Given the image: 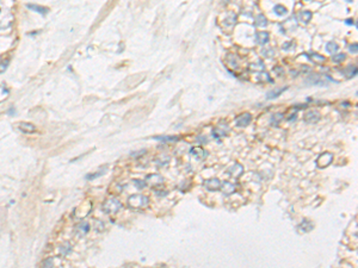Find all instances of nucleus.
I'll use <instances>...</instances> for the list:
<instances>
[{
	"mask_svg": "<svg viewBox=\"0 0 358 268\" xmlns=\"http://www.w3.org/2000/svg\"><path fill=\"white\" fill-rule=\"evenodd\" d=\"M345 57H346V55H345V54H338V55H334V56H333V61H334V62H337V63H339V62L344 61Z\"/></svg>",
	"mask_w": 358,
	"mask_h": 268,
	"instance_id": "obj_29",
	"label": "nucleus"
},
{
	"mask_svg": "<svg viewBox=\"0 0 358 268\" xmlns=\"http://www.w3.org/2000/svg\"><path fill=\"white\" fill-rule=\"evenodd\" d=\"M257 78H258V79H257L258 81H270V82H272V80H270V79H269V78H270V76H269V74H266V73L259 74Z\"/></svg>",
	"mask_w": 358,
	"mask_h": 268,
	"instance_id": "obj_28",
	"label": "nucleus"
},
{
	"mask_svg": "<svg viewBox=\"0 0 358 268\" xmlns=\"http://www.w3.org/2000/svg\"><path fill=\"white\" fill-rule=\"evenodd\" d=\"M145 182H147L148 185L153 186V187H156V186H159V185H162L164 178L159 174H152V175H148V176L146 178V181H145Z\"/></svg>",
	"mask_w": 358,
	"mask_h": 268,
	"instance_id": "obj_5",
	"label": "nucleus"
},
{
	"mask_svg": "<svg viewBox=\"0 0 358 268\" xmlns=\"http://www.w3.org/2000/svg\"><path fill=\"white\" fill-rule=\"evenodd\" d=\"M275 12H276L278 16H284V14L288 13V10H287V7H284L283 5H277V6H275Z\"/></svg>",
	"mask_w": 358,
	"mask_h": 268,
	"instance_id": "obj_24",
	"label": "nucleus"
},
{
	"mask_svg": "<svg viewBox=\"0 0 358 268\" xmlns=\"http://www.w3.org/2000/svg\"><path fill=\"white\" fill-rule=\"evenodd\" d=\"M243 166L239 165V163H235L234 166H232V167L228 169V174H229L230 176H233V178H239L240 175L243 174Z\"/></svg>",
	"mask_w": 358,
	"mask_h": 268,
	"instance_id": "obj_9",
	"label": "nucleus"
},
{
	"mask_svg": "<svg viewBox=\"0 0 358 268\" xmlns=\"http://www.w3.org/2000/svg\"><path fill=\"white\" fill-rule=\"evenodd\" d=\"M88 230H90V224H88L87 222H81V223L78 224V227H76V232L80 235V236L86 235L88 232Z\"/></svg>",
	"mask_w": 358,
	"mask_h": 268,
	"instance_id": "obj_11",
	"label": "nucleus"
},
{
	"mask_svg": "<svg viewBox=\"0 0 358 268\" xmlns=\"http://www.w3.org/2000/svg\"><path fill=\"white\" fill-rule=\"evenodd\" d=\"M332 160H333V155H332L331 153H324V154H321L318 157V160H316V166H318L319 168L327 167V166L332 162Z\"/></svg>",
	"mask_w": 358,
	"mask_h": 268,
	"instance_id": "obj_3",
	"label": "nucleus"
},
{
	"mask_svg": "<svg viewBox=\"0 0 358 268\" xmlns=\"http://www.w3.org/2000/svg\"><path fill=\"white\" fill-rule=\"evenodd\" d=\"M309 57H311V60L314 61L315 63H324L325 62V57L321 56V55H319V54H311Z\"/></svg>",
	"mask_w": 358,
	"mask_h": 268,
	"instance_id": "obj_22",
	"label": "nucleus"
},
{
	"mask_svg": "<svg viewBox=\"0 0 358 268\" xmlns=\"http://www.w3.org/2000/svg\"><path fill=\"white\" fill-rule=\"evenodd\" d=\"M121 206H122V204L117 200L116 198H110V199H108V200L103 204V210H104L105 213L111 214V213H116V212L121 208Z\"/></svg>",
	"mask_w": 358,
	"mask_h": 268,
	"instance_id": "obj_2",
	"label": "nucleus"
},
{
	"mask_svg": "<svg viewBox=\"0 0 358 268\" xmlns=\"http://www.w3.org/2000/svg\"><path fill=\"white\" fill-rule=\"evenodd\" d=\"M59 251H60L62 255H67L69 251H71V246L68 244V243H66L63 247H61L60 249H59Z\"/></svg>",
	"mask_w": 358,
	"mask_h": 268,
	"instance_id": "obj_26",
	"label": "nucleus"
},
{
	"mask_svg": "<svg viewBox=\"0 0 358 268\" xmlns=\"http://www.w3.org/2000/svg\"><path fill=\"white\" fill-rule=\"evenodd\" d=\"M53 266H54V260L51 257H48L46 260H43L41 268H53Z\"/></svg>",
	"mask_w": 358,
	"mask_h": 268,
	"instance_id": "obj_23",
	"label": "nucleus"
},
{
	"mask_svg": "<svg viewBox=\"0 0 358 268\" xmlns=\"http://www.w3.org/2000/svg\"><path fill=\"white\" fill-rule=\"evenodd\" d=\"M7 63H8V60H5V62H4V63H1V65H0V67H1V69H0V72H4V70L6 69Z\"/></svg>",
	"mask_w": 358,
	"mask_h": 268,
	"instance_id": "obj_32",
	"label": "nucleus"
},
{
	"mask_svg": "<svg viewBox=\"0 0 358 268\" xmlns=\"http://www.w3.org/2000/svg\"><path fill=\"white\" fill-rule=\"evenodd\" d=\"M287 89H288L287 86H284V87L282 88H278V89H272V91H270V92L267 93L266 98H267V99H275V98L279 97V95L283 93L284 91H287Z\"/></svg>",
	"mask_w": 358,
	"mask_h": 268,
	"instance_id": "obj_12",
	"label": "nucleus"
},
{
	"mask_svg": "<svg viewBox=\"0 0 358 268\" xmlns=\"http://www.w3.org/2000/svg\"><path fill=\"white\" fill-rule=\"evenodd\" d=\"M204 185H205V187L208 188L209 191H217V189L221 188L222 182L218 180V179H216V178H213V179H210V180L205 181Z\"/></svg>",
	"mask_w": 358,
	"mask_h": 268,
	"instance_id": "obj_8",
	"label": "nucleus"
},
{
	"mask_svg": "<svg viewBox=\"0 0 358 268\" xmlns=\"http://www.w3.org/2000/svg\"><path fill=\"white\" fill-rule=\"evenodd\" d=\"M256 24L260 27H265L266 25H267V19H266V17H265L264 14H259V16L257 17V20H256Z\"/></svg>",
	"mask_w": 358,
	"mask_h": 268,
	"instance_id": "obj_20",
	"label": "nucleus"
},
{
	"mask_svg": "<svg viewBox=\"0 0 358 268\" xmlns=\"http://www.w3.org/2000/svg\"><path fill=\"white\" fill-rule=\"evenodd\" d=\"M221 189H222V192L224 194H230V193H233L235 191V186L233 184H230V182H223L221 185Z\"/></svg>",
	"mask_w": 358,
	"mask_h": 268,
	"instance_id": "obj_13",
	"label": "nucleus"
},
{
	"mask_svg": "<svg viewBox=\"0 0 358 268\" xmlns=\"http://www.w3.org/2000/svg\"><path fill=\"white\" fill-rule=\"evenodd\" d=\"M154 140L164 142H176L179 140V137H177V136H156V137H154Z\"/></svg>",
	"mask_w": 358,
	"mask_h": 268,
	"instance_id": "obj_18",
	"label": "nucleus"
},
{
	"mask_svg": "<svg viewBox=\"0 0 358 268\" xmlns=\"http://www.w3.org/2000/svg\"><path fill=\"white\" fill-rule=\"evenodd\" d=\"M149 203V199L146 195L142 194H134L131 197H129L128 199V205L131 208H147Z\"/></svg>",
	"mask_w": 358,
	"mask_h": 268,
	"instance_id": "obj_1",
	"label": "nucleus"
},
{
	"mask_svg": "<svg viewBox=\"0 0 358 268\" xmlns=\"http://www.w3.org/2000/svg\"><path fill=\"white\" fill-rule=\"evenodd\" d=\"M346 24H349V25H352V24H353V19H346Z\"/></svg>",
	"mask_w": 358,
	"mask_h": 268,
	"instance_id": "obj_33",
	"label": "nucleus"
},
{
	"mask_svg": "<svg viewBox=\"0 0 358 268\" xmlns=\"http://www.w3.org/2000/svg\"><path fill=\"white\" fill-rule=\"evenodd\" d=\"M338 49H339L338 44L334 43V42H328V43L326 44V50L330 54H336L338 51Z\"/></svg>",
	"mask_w": 358,
	"mask_h": 268,
	"instance_id": "obj_19",
	"label": "nucleus"
},
{
	"mask_svg": "<svg viewBox=\"0 0 358 268\" xmlns=\"http://www.w3.org/2000/svg\"><path fill=\"white\" fill-rule=\"evenodd\" d=\"M350 51L351 53H357V43H355V44H351L350 45Z\"/></svg>",
	"mask_w": 358,
	"mask_h": 268,
	"instance_id": "obj_31",
	"label": "nucleus"
},
{
	"mask_svg": "<svg viewBox=\"0 0 358 268\" xmlns=\"http://www.w3.org/2000/svg\"><path fill=\"white\" fill-rule=\"evenodd\" d=\"M283 119V114L282 113H277V114H273L272 116V124L273 125H278L279 124V122Z\"/></svg>",
	"mask_w": 358,
	"mask_h": 268,
	"instance_id": "obj_25",
	"label": "nucleus"
},
{
	"mask_svg": "<svg viewBox=\"0 0 358 268\" xmlns=\"http://www.w3.org/2000/svg\"><path fill=\"white\" fill-rule=\"evenodd\" d=\"M251 121H252V116H251V113L245 112V113H243L237 119V125L238 127H247V125L251 123Z\"/></svg>",
	"mask_w": 358,
	"mask_h": 268,
	"instance_id": "obj_7",
	"label": "nucleus"
},
{
	"mask_svg": "<svg viewBox=\"0 0 358 268\" xmlns=\"http://www.w3.org/2000/svg\"><path fill=\"white\" fill-rule=\"evenodd\" d=\"M191 154L199 160V159H204L207 156V151L201 147H194L191 149Z\"/></svg>",
	"mask_w": 358,
	"mask_h": 268,
	"instance_id": "obj_10",
	"label": "nucleus"
},
{
	"mask_svg": "<svg viewBox=\"0 0 358 268\" xmlns=\"http://www.w3.org/2000/svg\"><path fill=\"white\" fill-rule=\"evenodd\" d=\"M311 11H303V12H301V13L298 14V20H301L302 23H308L309 20L311 19Z\"/></svg>",
	"mask_w": 358,
	"mask_h": 268,
	"instance_id": "obj_14",
	"label": "nucleus"
},
{
	"mask_svg": "<svg viewBox=\"0 0 358 268\" xmlns=\"http://www.w3.org/2000/svg\"><path fill=\"white\" fill-rule=\"evenodd\" d=\"M344 74L347 78H353V76L357 75V68L355 67V66H349V67H346V69L344 70Z\"/></svg>",
	"mask_w": 358,
	"mask_h": 268,
	"instance_id": "obj_17",
	"label": "nucleus"
},
{
	"mask_svg": "<svg viewBox=\"0 0 358 268\" xmlns=\"http://www.w3.org/2000/svg\"><path fill=\"white\" fill-rule=\"evenodd\" d=\"M227 131H228V129H224V130H222V129H221V125H220V127H215V129L213 130V135H214V137L226 136V135H227Z\"/></svg>",
	"mask_w": 358,
	"mask_h": 268,
	"instance_id": "obj_21",
	"label": "nucleus"
},
{
	"mask_svg": "<svg viewBox=\"0 0 358 268\" xmlns=\"http://www.w3.org/2000/svg\"><path fill=\"white\" fill-rule=\"evenodd\" d=\"M134 185H135L137 188H143L146 186L145 181H141V180H134Z\"/></svg>",
	"mask_w": 358,
	"mask_h": 268,
	"instance_id": "obj_30",
	"label": "nucleus"
},
{
	"mask_svg": "<svg viewBox=\"0 0 358 268\" xmlns=\"http://www.w3.org/2000/svg\"><path fill=\"white\" fill-rule=\"evenodd\" d=\"M18 129H19V131L24 132V134H34V132L37 131V127H35L34 124L27 123V122H20V123H18Z\"/></svg>",
	"mask_w": 358,
	"mask_h": 268,
	"instance_id": "obj_4",
	"label": "nucleus"
},
{
	"mask_svg": "<svg viewBox=\"0 0 358 268\" xmlns=\"http://www.w3.org/2000/svg\"><path fill=\"white\" fill-rule=\"evenodd\" d=\"M319 119H320V113L318 111L311 110V111H308L307 113L304 114V122L308 123V124L316 123V122H319Z\"/></svg>",
	"mask_w": 358,
	"mask_h": 268,
	"instance_id": "obj_6",
	"label": "nucleus"
},
{
	"mask_svg": "<svg viewBox=\"0 0 358 268\" xmlns=\"http://www.w3.org/2000/svg\"><path fill=\"white\" fill-rule=\"evenodd\" d=\"M27 8H30V10H34L35 12H38V13H42V14H46L47 13V11H48L46 7L37 6V5H34V4H27Z\"/></svg>",
	"mask_w": 358,
	"mask_h": 268,
	"instance_id": "obj_16",
	"label": "nucleus"
},
{
	"mask_svg": "<svg viewBox=\"0 0 358 268\" xmlns=\"http://www.w3.org/2000/svg\"><path fill=\"white\" fill-rule=\"evenodd\" d=\"M103 174H104V170H101V172H97V173H95V174L87 175V176H86V179H87V180H93V179H97V178L101 176Z\"/></svg>",
	"mask_w": 358,
	"mask_h": 268,
	"instance_id": "obj_27",
	"label": "nucleus"
},
{
	"mask_svg": "<svg viewBox=\"0 0 358 268\" xmlns=\"http://www.w3.org/2000/svg\"><path fill=\"white\" fill-rule=\"evenodd\" d=\"M267 41H269V34H267V32L260 31V32H258V34H257V42H258V44H265Z\"/></svg>",
	"mask_w": 358,
	"mask_h": 268,
	"instance_id": "obj_15",
	"label": "nucleus"
}]
</instances>
